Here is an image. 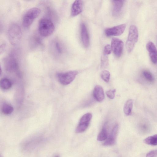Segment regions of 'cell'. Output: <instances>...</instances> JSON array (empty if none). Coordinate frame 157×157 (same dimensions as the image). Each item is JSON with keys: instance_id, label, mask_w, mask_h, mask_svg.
<instances>
[{"instance_id": "cell-14", "label": "cell", "mask_w": 157, "mask_h": 157, "mask_svg": "<svg viewBox=\"0 0 157 157\" xmlns=\"http://www.w3.org/2000/svg\"><path fill=\"white\" fill-rule=\"evenodd\" d=\"M124 0L112 1V14L114 16L118 15L123 6Z\"/></svg>"}, {"instance_id": "cell-5", "label": "cell", "mask_w": 157, "mask_h": 157, "mask_svg": "<svg viewBox=\"0 0 157 157\" xmlns=\"http://www.w3.org/2000/svg\"><path fill=\"white\" fill-rule=\"evenodd\" d=\"M4 65L5 69L8 72L13 73L17 71L19 65L16 55L13 53L9 54L5 59Z\"/></svg>"}, {"instance_id": "cell-2", "label": "cell", "mask_w": 157, "mask_h": 157, "mask_svg": "<svg viewBox=\"0 0 157 157\" xmlns=\"http://www.w3.org/2000/svg\"><path fill=\"white\" fill-rule=\"evenodd\" d=\"M8 35L10 43L13 45H16L21 41L22 33L20 27L17 24H11L8 29Z\"/></svg>"}, {"instance_id": "cell-29", "label": "cell", "mask_w": 157, "mask_h": 157, "mask_svg": "<svg viewBox=\"0 0 157 157\" xmlns=\"http://www.w3.org/2000/svg\"><path fill=\"white\" fill-rule=\"evenodd\" d=\"M0 157H2L1 156V155L0 156Z\"/></svg>"}, {"instance_id": "cell-20", "label": "cell", "mask_w": 157, "mask_h": 157, "mask_svg": "<svg viewBox=\"0 0 157 157\" xmlns=\"http://www.w3.org/2000/svg\"><path fill=\"white\" fill-rule=\"evenodd\" d=\"M105 124L97 136V140L100 141L105 140L108 137V133Z\"/></svg>"}, {"instance_id": "cell-24", "label": "cell", "mask_w": 157, "mask_h": 157, "mask_svg": "<svg viewBox=\"0 0 157 157\" xmlns=\"http://www.w3.org/2000/svg\"><path fill=\"white\" fill-rule=\"evenodd\" d=\"M54 47L56 52L58 54L62 52V49L58 41H55L54 43Z\"/></svg>"}, {"instance_id": "cell-19", "label": "cell", "mask_w": 157, "mask_h": 157, "mask_svg": "<svg viewBox=\"0 0 157 157\" xmlns=\"http://www.w3.org/2000/svg\"><path fill=\"white\" fill-rule=\"evenodd\" d=\"M144 142L148 145L155 146L157 145V134L147 137L144 140Z\"/></svg>"}, {"instance_id": "cell-12", "label": "cell", "mask_w": 157, "mask_h": 157, "mask_svg": "<svg viewBox=\"0 0 157 157\" xmlns=\"http://www.w3.org/2000/svg\"><path fill=\"white\" fill-rule=\"evenodd\" d=\"M81 37L84 46L87 47L89 44V38L87 28L85 24L82 23L81 26Z\"/></svg>"}, {"instance_id": "cell-18", "label": "cell", "mask_w": 157, "mask_h": 157, "mask_svg": "<svg viewBox=\"0 0 157 157\" xmlns=\"http://www.w3.org/2000/svg\"><path fill=\"white\" fill-rule=\"evenodd\" d=\"M2 112L5 115L11 114L13 111V107L9 104L5 103L3 104L1 108Z\"/></svg>"}, {"instance_id": "cell-9", "label": "cell", "mask_w": 157, "mask_h": 157, "mask_svg": "<svg viewBox=\"0 0 157 157\" xmlns=\"http://www.w3.org/2000/svg\"><path fill=\"white\" fill-rule=\"evenodd\" d=\"M118 129V124H116L112 129L109 136L103 143L104 146H111L114 144L116 142Z\"/></svg>"}, {"instance_id": "cell-22", "label": "cell", "mask_w": 157, "mask_h": 157, "mask_svg": "<svg viewBox=\"0 0 157 157\" xmlns=\"http://www.w3.org/2000/svg\"><path fill=\"white\" fill-rule=\"evenodd\" d=\"M101 77L104 81L108 82H109L110 79V73L107 70L103 71L101 73Z\"/></svg>"}, {"instance_id": "cell-11", "label": "cell", "mask_w": 157, "mask_h": 157, "mask_svg": "<svg viewBox=\"0 0 157 157\" xmlns=\"http://www.w3.org/2000/svg\"><path fill=\"white\" fill-rule=\"evenodd\" d=\"M83 2L81 0L75 1L73 3L71 9V15L72 17L76 16L82 11Z\"/></svg>"}, {"instance_id": "cell-28", "label": "cell", "mask_w": 157, "mask_h": 157, "mask_svg": "<svg viewBox=\"0 0 157 157\" xmlns=\"http://www.w3.org/2000/svg\"><path fill=\"white\" fill-rule=\"evenodd\" d=\"M54 157H59V156L58 155H56L55 156H54Z\"/></svg>"}, {"instance_id": "cell-26", "label": "cell", "mask_w": 157, "mask_h": 157, "mask_svg": "<svg viewBox=\"0 0 157 157\" xmlns=\"http://www.w3.org/2000/svg\"><path fill=\"white\" fill-rule=\"evenodd\" d=\"M111 46L109 44L106 45L104 47V54L106 55L110 54L111 52Z\"/></svg>"}, {"instance_id": "cell-10", "label": "cell", "mask_w": 157, "mask_h": 157, "mask_svg": "<svg viewBox=\"0 0 157 157\" xmlns=\"http://www.w3.org/2000/svg\"><path fill=\"white\" fill-rule=\"evenodd\" d=\"M146 48L148 52L151 61L154 64L156 63H157V49L155 45L153 42L149 41L147 44Z\"/></svg>"}, {"instance_id": "cell-15", "label": "cell", "mask_w": 157, "mask_h": 157, "mask_svg": "<svg viewBox=\"0 0 157 157\" xmlns=\"http://www.w3.org/2000/svg\"><path fill=\"white\" fill-rule=\"evenodd\" d=\"M133 102L132 99H129L126 102L124 107V114L127 116H129L132 114Z\"/></svg>"}, {"instance_id": "cell-25", "label": "cell", "mask_w": 157, "mask_h": 157, "mask_svg": "<svg viewBox=\"0 0 157 157\" xmlns=\"http://www.w3.org/2000/svg\"><path fill=\"white\" fill-rule=\"evenodd\" d=\"M116 92L115 89L113 90H110L107 91L106 93V94L107 97L111 99H113L115 97V94Z\"/></svg>"}, {"instance_id": "cell-17", "label": "cell", "mask_w": 157, "mask_h": 157, "mask_svg": "<svg viewBox=\"0 0 157 157\" xmlns=\"http://www.w3.org/2000/svg\"><path fill=\"white\" fill-rule=\"evenodd\" d=\"M12 83L11 81L6 78H3L0 81V86L4 90H8L12 86Z\"/></svg>"}, {"instance_id": "cell-1", "label": "cell", "mask_w": 157, "mask_h": 157, "mask_svg": "<svg viewBox=\"0 0 157 157\" xmlns=\"http://www.w3.org/2000/svg\"><path fill=\"white\" fill-rule=\"evenodd\" d=\"M55 30V26L52 21L47 18H41L38 24V30L40 34L44 37L51 35Z\"/></svg>"}, {"instance_id": "cell-7", "label": "cell", "mask_w": 157, "mask_h": 157, "mask_svg": "<svg viewBox=\"0 0 157 157\" xmlns=\"http://www.w3.org/2000/svg\"><path fill=\"white\" fill-rule=\"evenodd\" d=\"M111 47L112 50L115 56L117 57H120L123 50V42L118 38H113L111 40Z\"/></svg>"}, {"instance_id": "cell-13", "label": "cell", "mask_w": 157, "mask_h": 157, "mask_svg": "<svg viewBox=\"0 0 157 157\" xmlns=\"http://www.w3.org/2000/svg\"><path fill=\"white\" fill-rule=\"evenodd\" d=\"M93 95L94 99L98 102L103 101L105 97L103 89L99 85H96L94 88L93 91Z\"/></svg>"}, {"instance_id": "cell-21", "label": "cell", "mask_w": 157, "mask_h": 157, "mask_svg": "<svg viewBox=\"0 0 157 157\" xmlns=\"http://www.w3.org/2000/svg\"><path fill=\"white\" fill-rule=\"evenodd\" d=\"M109 64V60L107 55L104 54L101 59V68L104 69L107 67Z\"/></svg>"}, {"instance_id": "cell-4", "label": "cell", "mask_w": 157, "mask_h": 157, "mask_svg": "<svg viewBox=\"0 0 157 157\" xmlns=\"http://www.w3.org/2000/svg\"><path fill=\"white\" fill-rule=\"evenodd\" d=\"M40 13V10L38 8L33 7L29 10L25 14L23 18V27L25 28H29Z\"/></svg>"}, {"instance_id": "cell-23", "label": "cell", "mask_w": 157, "mask_h": 157, "mask_svg": "<svg viewBox=\"0 0 157 157\" xmlns=\"http://www.w3.org/2000/svg\"><path fill=\"white\" fill-rule=\"evenodd\" d=\"M143 74L147 80L150 82H153L154 78L152 74L150 72L147 71H144L143 72Z\"/></svg>"}, {"instance_id": "cell-8", "label": "cell", "mask_w": 157, "mask_h": 157, "mask_svg": "<svg viewBox=\"0 0 157 157\" xmlns=\"http://www.w3.org/2000/svg\"><path fill=\"white\" fill-rule=\"evenodd\" d=\"M126 27V24H123L107 28L105 29V33L107 36H119L124 33Z\"/></svg>"}, {"instance_id": "cell-16", "label": "cell", "mask_w": 157, "mask_h": 157, "mask_svg": "<svg viewBox=\"0 0 157 157\" xmlns=\"http://www.w3.org/2000/svg\"><path fill=\"white\" fill-rule=\"evenodd\" d=\"M92 118V115L90 113L83 115L80 118L78 124L89 126Z\"/></svg>"}, {"instance_id": "cell-27", "label": "cell", "mask_w": 157, "mask_h": 157, "mask_svg": "<svg viewBox=\"0 0 157 157\" xmlns=\"http://www.w3.org/2000/svg\"><path fill=\"white\" fill-rule=\"evenodd\" d=\"M146 157H157V150H153L147 154Z\"/></svg>"}, {"instance_id": "cell-6", "label": "cell", "mask_w": 157, "mask_h": 157, "mask_svg": "<svg viewBox=\"0 0 157 157\" xmlns=\"http://www.w3.org/2000/svg\"><path fill=\"white\" fill-rule=\"evenodd\" d=\"M78 73L76 71H71L65 73H58L57 76L60 83L63 85H67L73 81Z\"/></svg>"}, {"instance_id": "cell-3", "label": "cell", "mask_w": 157, "mask_h": 157, "mask_svg": "<svg viewBox=\"0 0 157 157\" xmlns=\"http://www.w3.org/2000/svg\"><path fill=\"white\" fill-rule=\"evenodd\" d=\"M138 38V33L136 26L131 25L129 28L126 47L128 52L130 53L133 50Z\"/></svg>"}]
</instances>
